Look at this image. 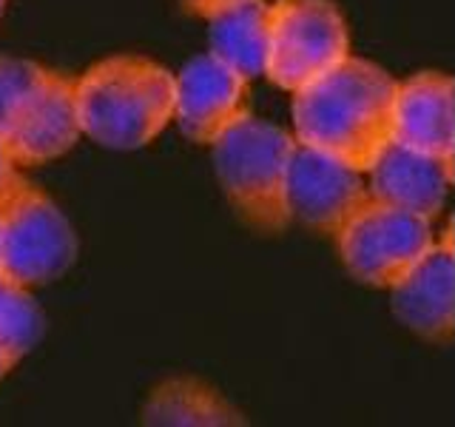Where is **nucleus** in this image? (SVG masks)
<instances>
[{
	"label": "nucleus",
	"instance_id": "nucleus-1",
	"mask_svg": "<svg viewBox=\"0 0 455 427\" xmlns=\"http://www.w3.org/2000/svg\"><path fill=\"white\" fill-rule=\"evenodd\" d=\"M395 89L398 80L381 66L347 54L339 66L293 92L296 140L367 174L393 140Z\"/></svg>",
	"mask_w": 455,
	"mask_h": 427
},
{
	"label": "nucleus",
	"instance_id": "nucleus-2",
	"mask_svg": "<svg viewBox=\"0 0 455 427\" xmlns=\"http://www.w3.org/2000/svg\"><path fill=\"white\" fill-rule=\"evenodd\" d=\"M174 75L148 57L120 54L77 77L80 132L106 149H142L174 120Z\"/></svg>",
	"mask_w": 455,
	"mask_h": 427
},
{
	"label": "nucleus",
	"instance_id": "nucleus-3",
	"mask_svg": "<svg viewBox=\"0 0 455 427\" xmlns=\"http://www.w3.org/2000/svg\"><path fill=\"white\" fill-rule=\"evenodd\" d=\"M228 203L248 225L276 234L291 222L288 165L296 137L245 114L211 142Z\"/></svg>",
	"mask_w": 455,
	"mask_h": 427
},
{
	"label": "nucleus",
	"instance_id": "nucleus-4",
	"mask_svg": "<svg viewBox=\"0 0 455 427\" xmlns=\"http://www.w3.org/2000/svg\"><path fill=\"white\" fill-rule=\"evenodd\" d=\"M77 237L66 214L35 182L18 180L0 199V277L32 288L66 274Z\"/></svg>",
	"mask_w": 455,
	"mask_h": 427
},
{
	"label": "nucleus",
	"instance_id": "nucleus-5",
	"mask_svg": "<svg viewBox=\"0 0 455 427\" xmlns=\"http://www.w3.org/2000/svg\"><path fill=\"white\" fill-rule=\"evenodd\" d=\"M350 54V35L331 0H274L267 26L265 77L299 92Z\"/></svg>",
	"mask_w": 455,
	"mask_h": 427
},
{
	"label": "nucleus",
	"instance_id": "nucleus-6",
	"mask_svg": "<svg viewBox=\"0 0 455 427\" xmlns=\"http://www.w3.org/2000/svg\"><path fill=\"white\" fill-rule=\"evenodd\" d=\"M341 262L373 288H393L435 246L433 222L419 214L370 199L336 234Z\"/></svg>",
	"mask_w": 455,
	"mask_h": 427
},
{
	"label": "nucleus",
	"instance_id": "nucleus-7",
	"mask_svg": "<svg viewBox=\"0 0 455 427\" xmlns=\"http://www.w3.org/2000/svg\"><path fill=\"white\" fill-rule=\"evenodd\" d=\"M370 199L373 194L364 171L296 140L288 165L291 220H299L319 234L336 237Z\"/></svg>",
	"mask_w": 455,
	"mask_h": 427
},
{
	"label": "nucleus",
	"instance_id": "nucleus-8",
	"mask_svg": "<svg viewBox=\"0 0 455 427\" xmlns=\"http://www.w3.org/2000/svg\"><path fill=\"white\" fill-rule=\"evenodd\" d=\"M77 117V77L43 66L32 92L0 134L14 165L32 168L57 160L80 140Z\"/></svg>",
	"mask_w": 455,
	"mask_h": 427
},
{
	"label": "nucleus",
	"instance_id": "nucleus-9",
	"mask_svg": "<svg viewBox=\"0 0 455 427\" xmlns=\"http://www.w3.org/2000/svg\"><path fill=\"white\" fill-rule=\"evenodd\" d=\"M174 120L194 142L211 146L225 128L251 114L248 80L211 52L185 63L180 75H174Z\"/></svg>",
	"mask_w": 455,
	"mask_h": 427
},
{
	"label": "nucleus",
	"instance_id": "nucleus-10",
	"mask_svg": "<svg viewBox=\"0 0 455 427\" xmlns=\"http://www.w3.org/2000/svg\"><path fill=\"white\" fill-rule=\"evenodd\" d=\"M393 313L424 339L447 342L455 331V248L452 231L398 279L393 288Z\"/></svg>",
	"mask_w": 455,
	"mask_h": 427
},
{
	"label": "nucleus",
	"instance_id": "nucleus-11",
	"mask_svg": "<svg viewBox=\"0 0 455 427\" xmlns=\"http://www.w3.org/2000/svg\"><path fill=\"white\" fill-rule=\"evenodd\" d=\"M450 180L452 163L395 140H390L376 157V163L367 168V185L373 199L412 211L430 222H435L438 214L444 211Z\"/></svg>",
	"mask_w": 455,
	"mask_h": 427
},
{
	"label": "nucleus",
	"instance_id": "nucleus-12",
	"mask_svg": "<svg viewBox=\"0 0 455 427\" xmlns=\"http://www.w3.org/2000/svg\"><path fill=\"white\" fill-rule=\"evenodd\" d=\"M393 140L447 163L455 160V85L447 75L421 71L398 83Z\"/></svg>",
	"mask_w": 455,
	"mask_h": 427
},
{
	"label": "nucleus",
	"instance_id": "nucleus-13",
	"mask_svg": "<svg viewBox=\"0 0 455 427\" xmlns=\"http://www.w3.org/2000/svg\"><path fill=\"white\" fill-rule=\"evenodd\" d=\"M267 26L270 4L265 0H239L213 12L208 18L211 54L231 66L239 77H259L267 60Z\"/></svg>",
	"mask_w": 455,
	"mask_h": 427
},
{
	"label": "nucleus",
	"instance_id": "nucleus-14",
	"mask_svg": "<svg viewBox=\"0 0 455 427\" xmlns=\"http://www.w3.org/2000/svg\"><path fill=\"white\" fill-rule=\"evenodd\" d=\"M142 422L177 427H228L245 424V416L205 382L168 379L151 393L146 410H142Z\"/></svg>",
	"mask_w": 455,
	"mask_h": 427
},
{
	"label": "nucleus",
	"instance_id": "nucleus-15",
	"mask_svg": "<svg viewBox=\"0 0 455 427\" xmlns=\"http://www.w3.org/2000/svg\"><path fill=\"white\" fill-rule=\"evenodd\" d=\"M40 331L43 317L28 288L0 277V345L20 362L35 348Z\"/></svg>",
	"mask_w": 455,
	"mask_h": 427
},
{
	"label": "nucleus",
	"instance_id": "nucleus-16",
	"mask_svg": "<svg viewBox=\"0 0 455 427\" xmlns=\"http://www.w3.org/2000/svg\"><path fill=\"white\" fill-rule=\"evenodd\" d=\"M43 66L32 60H12V57H0V134L9 125L12 114L18 111L23 97L32 92L37 83Z\"/></svg>",
	"mask_w": 455,
	"mask_h": 427
},
{
	"label": "nucleus",
	"instance_id": "nucleus-17",
	"mask_svg": "<svg viewBox=\"0 0 455 427\" xmlns=\"http://www.w3.org/2000/svg\"><path fill=\"white\" fill-rule=\"evenodd\" d=\"M182 9L194 14V18H211L213 12H220L225 6H231V4H239V0H180Z\"/></svg>",
	"mask_w": 455,
	"mask_h": 427
},
{
	"label": "nucleus",
	"instance_id": "nucleus-18",
	"mask_svg": "<svg viewBox=\"0 0 455 427\" xmlns=\"http://www.w3.org/2000/svg\"><path fill=\"white\" fill-rule=\"evenodd\" d=\"M18 180H20L18 165L12 163V157L4 149V142H0V199H4L12 191V185L18 182Z\"/></svg>",
	"mask_w": 455,
	"mask_h": 427
},
{
	"label": "nucleus",
	"instance_id": "nucleus-19",
	"mask_svg": "<svg viewBox=\"0 0 455 427\" xmlns=\"http://www.w3.org/2000/svg\"><path fill=\"white\" fill-rule=\"evenodd\" d=\"M14 365H18V359H14V356L4 345H0V379H4Z\"/></svg>",
	"mask_w": 455,
	"mask_h": 427
},
{
	"label": "nucleus",
	"instance_id": "nucleus-20",
	"mask_svg": "<svg viewBox=\"0 0 455 427\" xmlns=\"http://www.w3.org/2000/svg\"><path fill=\"white\" fill-rule=\"evenodd\" d=\"M9 4V0H0V14H4V6Z\"/></svg>",
	"mask_w": 455,
	"mask_h": 427
}]
</instances>
